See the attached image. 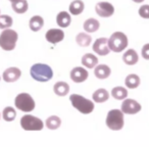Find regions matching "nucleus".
I'll use <instances>...</instances> for the list:
<instances>
[{"label":"nucleus","mask_w":149,"mask_h":147,"mask_svg":"<svg viewBox=\"0 0 149 147\" xmlns=\"http://www.w3.org/2000/svg\"><path fill=\"white\" fill-rule=\"evenodd\" d=\"M88 70L82 66H77L70 70V79L74 83H83L88 79Z\"/></svg>","instance_id":"obj_11"},{"label":"nucleus","mask_w":149,"mask_h":147,"mask_svg":"<svg viewBox=\"0 0 149 147\" xmlns=\"http://www.w3.org/2000/svg\"><path fill=\"white\" fill-rule=\"evenodd\" d=\"M19 35L15 30L5 29L0 34V47L5 51H11L15 48Z\"/></svg>","instance_id":"obj_5"},{"label":"nucleus","mask_w":149,"mask_h":147,"mask_svg":"<svg viewBox=\"0 0 149 147\" xmlns=\"http://www.w3.org/2000/svg\"><path fill=\"white\" fill-rule=\"evenodd\" d=\"M106 126L112 131H120L124 128V112L122 109H111L106 116Z\"/></svg>","instance_id":"obj_4"},{"label":"nucleus","mask_w":149,"mask_h":147,"mask_svg":"<svg viewBox=\"0 0 149 147\" xmlns=\"http://www.w3.org/2000/svg\"><path fill=\"white\" fill-rule=\"evenodd\" d=\"M111 95L116 100H124L128 97V90L125 87L118 86V87H114L111 90Z\"/></svg>","instance_id":"obj_25"},{"label":"nucleus","mask_w":149,"mask_h":147,"mask_svg":"<svg viewBox=\"0 0 149 147\" xmlns=\"http://www.w3.org/2000/svg\"><path fill=\"white\" fill-rule=\"evenodd\" d=\"M21 76L22 72L19 68H9L3 72L2 78L6 83H13L17 82L21 78Z\"/></svg>","instance_id":"obj_13"},{"label":"nucleus","mask_w":149,"mask_h":147,"mask_svg":"<svg viewBox=\"0 0 149 147\" xmlns=\"http://www.w3.org/2000/svg\"><path fill=\"white\" fill-rule=\"evenodd\" d=\"M45 38L49 43L51 44H56L59 43L63 40L64 38V33L62 30L60 29H50L46 32Z\"/></svg>","instance_id":"obj_12"},{"label":"nucleus","mask_w":149,"mask_h":147,"mask_svg":"<svg viewBox=\"0 0 149 147\" xmlns=\"http://www.w3.org/2000/svg\"><path fill=\"white\" fill-rule=\"evenodd\" d=\"M141 80L140 77L136 74H130L126 77L125 79V84H126V87L129 89H136L140 86Z\"/></svg>","instance_id":"obj_16"},{"label":"nucleus","mask_w":149,"mask_h":147,"mask_svg":"<svg viewBox=\"0 0 149 147\" xmlns=\"http://www.w3.org/2000/svg\"><path fill=\"white\" fill-rule=\"evenodd\" d=\"M100 27L99 22L97 21L96 19H88L87 21L84 23V30H85L87 33H94V32L98 31Z\"/></svg>","instance_id":"obj_23"},{"label":"nucleus","mask_w":149,"mask_h":147,"mask_svg":"<svg viewBox=\"0 0 149 147\" xmlns=\"http://www.w3.org/2000/svg\"><path fill=\"white\" fill-rule=\"evenodd\" d=\"M139 56L138 53L134 49H128L123 55V61L128 65H134L138 62Z\"/></svg>","instance_id":"obj_15"},{"label":"nucleus","mask_w":149,"mask_h":147,"mask_svg":"<svg viewBox=\"0 0 149 147\" xmlns=\"http://www.w3.org/2000/svg\"><path fill=\"white\" fill-rule=\"evenodd\" d=\"M13 20L10 15H0V29L5 30L8 29L13 26Z\"/></svg>","instance_id":"obj_29"},{"label":"nucleus","mask_w":149,"mask_h":147,"mask_svg":"<svg viewBox=\"0 0 149 147\" xmlns=\"http://www.w3.org/2000/svg\"><path fill=\"white\" fill-rule=\"evenodd\" d=\"M128 37L123 32H114L108 39V46L113 52H122L128 47Z\"/></svg>","instance_id":"obj_3"},{"label":"nucleus","mask_w":149,"mask_h":147,"mask_svg":"<svg viewBox=\"0 0 149 147\" xmlns=\"http://www.w3.org/2000/svg\"><path fill=\"white\" fill-rule=\"evenodd\" d=\"M70 101L76 109H78L83 114H89L94 110L93 101L79 94H72L70 96Z\"/></svg>","instance_id":"obj_2"},{"label":"nucleus","mask_w":149,"mask_h":147,"mask_svg":"<svg viewBox=\"0 0 149 147\" xmlns=\"http://www.w3.org/2000/svg\"><path fill=\"white\" fill-rule=\"evenodd\" d=\"M45 125L49 130H56L60 127L61 125V120L58 118L57 116H51L47 118L45 122Z\"/></svg>","instance_id":"obj_27"},{"label":"nucleus","mask_w":149,"mask_h":147,"mask_svg":"<svg viewBox=\"0 0 149 147\" xmlns=\"http://www.w3.org/2000/svg\"><path fill=\"white\" fill-rule=\"evenodd\" d=\"M95 11L99 17H109L114 13V7L111 3L102 1V2H98L95 5Z\"/></svg>","instance_id":"obj_9"},{"label":"nucleus","mask_w":149,"mask_h":147,"mask_svg":"<svg viewBox=\"0 0 149 147\" xmlns=\"http://www.w3.org/2000/svg\"><path fill=\"white\" fill-rule=\"evenodd\" d=\"M0 118H1V114H0Z\"/></svg>","instance_id":"obj_34"},{"label":"nucleus","mask_w":149,"mask_h":147,"mask_svg":"<svg viewBox=\"0 0 149 147\" xmlns=\"http://www.w3.org/2000/svg\"><path fill=\"white\" fill-rule=\"evenodd\" d=\"M133 1H134V2H136V3H142L144 0H133Z\"/></svg>","instance_id":"obj_32"},{"label":"nucleus","mask_w":149,"mask_h":147,"mask_svg":"<svg viewBox=\"0 0 149 147\" xmlns=\"http://www.w3.org/2000/svg\"><path fill=\"white\" fill-rule=\"evenodd\" d=\"M110 74H111V70L106 64H99V65L97 64L94 68V75H95L96 78H98L100 80L107 79L110 76Z\"/></svg>","instance_id":"obj_14"},{"label":"nucleus","mask_w":149,"mask_h":147,"mask_svg":"<svg viewBox=\"0 0 149 147\" xmlns=\"http://www.w3.org/2000/svg\"><path fill=\"white\" fill-rule=\"evenodd\" d=\"M82 64L87 68H94L98 64V58L92 53H86L82 57Z\"/></svg>","instance_id":"obj_18"},{"label":"nucleus","mask_w":149,"mask_h":147,"mask_svg":"<svg viewBox=\"0 0 149 147\" xmlns=\"http://www.w3.org/2000/svg\"><path fill=\"white\" fill-rule=\"evenodd\" d=\"M11 7H13L15 13L21 15V13H27L29 4H28L27 0H17V1H15V2L11 3Z\"/></svg>","instance_id":"obj_24"},{"label":"nucleus","mask_w":149,"mask_h":147,"mask_svg":"<svg viewBox=\"0 0 149 147\" xmlns=\"http://www.w3.org/2000/svg\"><path fill=\"white\" fill-rule=\"evenodd\" d=\"M44 26V20L40 15H34L30 19L29 27L33 32H38L43 28Z\"/></svg>","instance_id":"obj_20"},{"label":"nucleus","mask_w":149,"mask_h":147,"mask_svg":"<svg viewBox=\"0 0 149 147\" xmlns=\"http://www.w3.org/2000/svg\"><path fill=\"white\" fill-rule=\"evenodd\" d=\"M15 105L17 109L30 112L35 109V101L29 93H19L15 99Z\"/></svg>","instance_id":"obj_6"},{"label":"nucleus","mask_w":149,"mask_h":147,"mask_svg":"<svg viewBox=\"0 0 149 147\" xmlns=\"http://www.w3.org/2000/svg\"><path fill=\"white\" fill-rule=\"evenodd\" d=\"M30 75L35 81L38 82H48L53 77V70L48 64L45 63H35L31 66Z\"/></svg>","instance_id":"obj_1"},{"label":"nucleus","mask_w":149,"mask_h":147,"mask_svg":"<svg viewBox=\"0 0 149 147\" xmlns=\"http://www.w3.org/2000/svg\"><path fill=\"white\" fill-rule=\"evenodd\" d=\"M9 1H10V2L13 3V2H15V1H17V0H9Z\"/></svg>","instance_id":"obj_33"},{"label":"nucleus","mask_w":149,"mask_h":147,"mask_svg":"<svg viewBox=\"0 0 149 147\" xmlns=\"http://www.w3.org/2000/svg\"><path fill=\"white\" fill-rule=\"evenodd\" d=\"M142 106L134 99H124L122 103V111L126 114H136L141 110Z\"/></svg>","instance_id":"obj_8"},{"label":"nucleus","mask_w":149,"mask_h":147,"mask_svg":"<svg viewBox=\"0 0 149 147\" xmlns=\"http://www.w3.org/2000/svg\"><path fill=\"white\" fill-rule=\"evenodd\" d=\"M56 23L60 28H68L72 23V17L66 11H60L56 17Z\"/></svg>","instance_id":"obj_17"},{"label":"nucleus","mask_w":149,"mask_h":147,"mask_svg":"<svg viewBox=\"0 0 149 147\" xmlns=\"http://www.w3.org/2000/svg\"><path fill=\"white\" fill-rule=\"evenodd\" d=\"M93 51L98 55H107L111 50L108 46V39L106 38H98L93 44Z\"/></svg>","instance_id":"obj_10"},{"label":"nucleus","mask_w":149,"mask_h":147,"mask_svg":"<svg viewBox=\"0 0 149 147\" xmlns=\"http://www.w3.org/2000/svg\"><path fill=\"white\" fill-rule=\"evenodd\" d=\"M138 13L142 19L149 20V5L148 4L142 5V6L139 8Z\"/></svg>","instance_id":"obj_30"},{"label":"nucleus","mask_w":149,"mask_h":147,"mask_svg":"<svg viewBox=\"0 0 149 147\" xmlns=\"http://www.w3.org/2000/svg\"><path fill=\"white\" fill-rule=\"evenodd\" d=\"M76 41H77L78 45L82 46V47H87L91 43L92 38L87 33H79L76 36Z\"/></svg>","instance_id":"obj_26"},{"label":"nucleus","mask_w":149,"mask_h":147,"mask_svg":"<svg viewBox=\"0 0 149 147\" xmlns=\"http://www.w3.org/2000/svg\"><path fill=\"white\" fill-rule=\"evenodd\" d=\"M84 8H85V5L82 0H74L70 4L68 10L72 15H79L84 11Z\"/></svg>","instance_id":"obj_21"},{"label":"nucleus","mask_w":149,"mask_h":147,"mask_svg":"<svg viewBox=\"0 0 149 147\" xmlns=\"http://www.w3.org/2000/svg\"><path fill=\"white\" fill-rule=\"evenodd\" d=\"M21 127L25 131H41L44 128V123L37 116L26 114L21 118Z\"/></svg>","instance_id":"obj_7"},{"label":"nucleus","mask_w":149,"mask_h":147,"mask_svg":"<svg viewBox=\"0 0 149 147\" xmlns=\"http://www.w3.org/2000/svg\"><path fill=\"white\" fill-rule=\"evenodd\" d=\"M92 98H93L94 101L97 102V103H102V102H105L108 100V98H109V93H108L105 89H103V88H100V89L96 90V91L94 92L93 95H92Z\"/></svg>","instance_id":"obj_22"},{"label":"nucleus","mask_w":149,"mask_h":147,"mask_svg":"<svg viewBox=\"0 0 149 147\" xmlns=\"http://www.w3.org/2000/svg\"><path fill=\"white\" fill-rule=\"evenodd\" d=\"M53 91L58 96H65L70 92V86L65 82H56L53 86Z\"/></svg>","instance_id":"obj_19"},{"label":"nucleus","mask_w":149,"mask_h":147,"mask_svg":"<svg viewBox=\"0 0 149 147\" xmlns=\"http://www.w3.org/2000/svg\"><path fill=\"white\" fill-rule=\"evenodd\" d=\"M141 54H142V57L146 60H149V43L145 44L144 46L141 49Z\"/></svg>","instance_id":"obj_31"},{"label":"nucleus","mask_w":149,"mask_h":147,"mask_svg":"<svg viewBox=\"0 0 149 147\" xmlns=\"http://www.w3.org/2000/svg\"><path fill=\"white\" fill-rule=\"evenodd\" d=\"M2 116H3V120L5 122H13L15 118H17V111L13 107L11 106H7L3 109L2 112Z\"/></svg>","instance_id":"obj_28"}]
</instances>
